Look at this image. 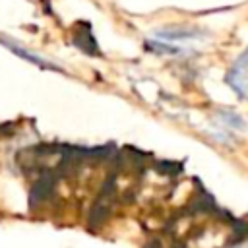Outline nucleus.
I'll return each mask as SVG.
<instances>
[{"label": "nucleus", "mask_w": 248, "mask_h": 248, "mask_svg": "<svg viewBox=\"0 0 248 248\" xmlns=\"http://www.w3.org/2000/svg\"><path fill=\"white\" fill-rule=\"evenodd\" d=\"M231 248H248L246 244H236V246H231Z\"/></svg>", "instance_id": "1"}]
</instances>
